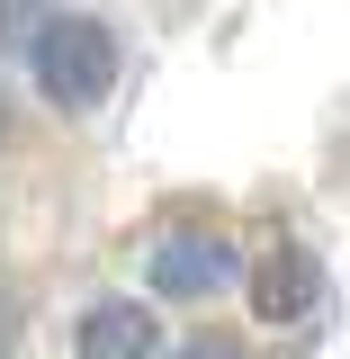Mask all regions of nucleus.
I'll use <instances>...</instances> for the list:
<instances>
[{
  "label": "nucleus",
  "mask_w": 350,
  "mask_h": 359,
  "mask_svg": "<svg viewBox=\"0 0 350 359\" xmlns=\"http://www.w3.org/2000/svg\"><path fill=\"white\" fill-rule=\"evenodd\" d=\"M27 54H36V90L54 108H72L90 117L108 90H117V27H99V18H36L27 27Z\"/></svg>",
  "instance_id": "obj_1"
},
{
  "label": "nucleus",
  "mask_w": 350,
  "mask_h": 359,
  "mask_svg": "<svg viewBox=\"0 0 350 359\" xmlns=\"http://www.w3.org/2000/svg\"><path fill=\"white\" fill-rule=\"evenodd\" d=\"M314 306H323V261H314L306 243H269L261 261H252V323L288 332V323H306Z\"/></svg>",
  "instance_id": "obj_2"
},
{
  "label": "nucleus",
  "mask_w": 350,
  "mask_h": 359,
  "mask_svg": "<svg viewBox=\"0 0 350 359\" xmlns=\"http://www.w3.org/2000/svg\"><path fill=\"white\" fill-rule=\"evenodd\" d=\"M72 351L81 359H153L162 351V323H153V306H135V297H99L72 323Z\"/></svg>",
  "instance_id": "obj_3"
},
{
  "label": "nucleus",
  "mask_w": 350,
  "mask_h": 359,
  "mask_svg": "<svg viewBox=\"0 0 350 359\" xmlns=\"http://www.w3.org/2000/svg\"><path fill=\"white\" fill-rule=\"evenodd\" d=\"M224 278H234V261H224L216 233H171V243L153 252V287H162V297H189V306H198V297H216Z\"/></svg>",
  "instance_id": "obj_4"
},
{
  "label": "nucleus",
  "mask_w": 350,
  "mask_h": 359,
  "mask_svg": "<svg viewBox=\"0 0 350 359\" xmlns=\"http://www.w3.org/2000/svg\"><path fill=\"white\" fill-rule=\"evenodd\" d=\"M45 9L36 0H0V45H27V27H36Z\"/></svg>",
  "instance_id": "obj_5"
},
{
  "label": "nucleus",
  "mask_w": 350,
  "mask_h": 359,
  "mask_svg": "<svg viewBox=\"0 0 350 359\" xmlns=\"http://www.w3.org/2000/svg\"><path fill=\"white\" fill-rule=\"evenodd\" d=\"M180 359H243V341H224V332H198V341H189Z\"/></svg>",
  "instance_id": "obj_6"
},
{
  "label": "nucleus",
  "mask_w": 350,
  "mask_h": 359,
  "mask_svg": "<svg viewBox=\"0 0 350 359\" xmlns=\"http://www.w3.org/2000/svg\"><path fill=\"white\" fill-rule=\"evenodd\" d=\"M0 341H9V314H0Z\"/></svg>",
  "instance_id": "obj_7"
},
{
  "label": "nucleus",
  "mask_w": 350,
  "mask_h": 359,
  "mask_svg": "<svg viewBox=\"0 0 350 359\" xmlns=\"http://www.w3.org/2000/svg\"><path fill=\"white\" fill-rule=\"evenodd\" d=\"M0 135H9V108H0Z\"/></svg>",
  "instance_id": "obj_8"
}]
</instances>
